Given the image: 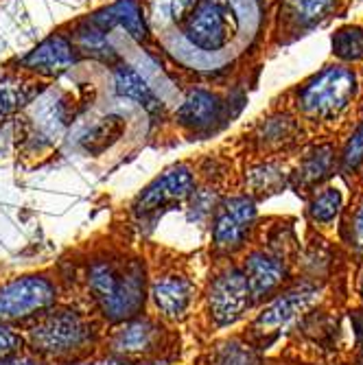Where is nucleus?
I'll return each instance as SVG.
<instances>
[{
	"label": "nucleus",
	"mask_w": 363,
	"mask_h": 365,
	"mask_svg": "<svg viewBox=\"0 0 363 365\" xmlns=\"http://www.w3.org/2000/svg\"><path fill=\"white\" fill-rule=\"evenodd\" d=\"M61 287L75 289L79 307L88 309L108 328L147 311V256L131 243L108 237L88 243L68 260Z\"/></svg>",
	"instance_id": "1"
},
{
	"label": "nucleus",
	"mask_w": 363,
	"mask_h": 365,
	"mask_svg": "<svg viewBox=\"0 0 363 365\" xmlns=\"http://www.w3.org/2000/svg\"><path fill=\"white\" fill-rule=\"evenodd\" d=\"M18 330L24 350L42 365H83L101 356L108 326L79 304H55Z\"/></svg>",
	"instance_id": "2"
},
{
	"label": "nucleus",
	"mask_w": 363,
	"mask_h": 365,
	"mask_svg": "<svg viewBox=\"0 0 363 365\" xmlns=\"http://www.w3.org/2000/svg\"><path fill=\"white\" fill-rule=\"evenodd\" d=\"M180 354L182 337L175 324L145 311L108 328L98 361L112 365H173Z\"/></svg>",
	"instance_id": "3"
},
{
	"label": "nucleus",
	"mask_w": 363,
	"mask_h": 365,
	"mask_svg": "<svg viewBox=\"0 0 363 365\" xmlns=\"http://www.w3.org/2000/svg\"><path fill=\"white\" fill-rule=\"evenodd\" d=\"M145 256L149 269L147 300L155 315L175 326L186 322L193 315L197 293H200L195 254L151 245V252Z\"/></svg>",
	"instance_id": "4"
},
{
	"label": "nucleus",
	"mask_w": 363,
	"mask_h": 365,
	"mask_svg": "<svg viewBox=\"0 0 363 365\" xmlns=\"http://www.w3.org/2000/svg\"><path fill=\"white\" fill-rule=\"evenodd\" d=\"M195 188V173L188 164H175L167 169L129 204V230H134L138 237H147L164 215L188 202Z\"/></svg>",
	"instance_id": "5"
},
{
	"label": "nucleus",
	"mask_w": 363,
	"mask_h": 365,
	"mask_svg": "<svg viewBox=\"0 0 363 365\" xmlns=\"http://www.w3.org/2000/svg\"><path fill=\"white\" fill-rule=\"evenodd\" d=\"M61 278L57 272H33L0 282V324H22L61 300Z\"/></svg>",
	"instance_id": "6"
},
{
	"label": "nucleus",
	"mask_w": 363,
	"mask_h": 365,
	"mask_svg": "<svg viewBox=\"0 0 363 365\" xmlns=\"http://www.w3.org/2000/svg\"><path fill=\"white\" fill-rule=\"evenodd\" d=\"M252 14L250 0H200L186 22V40L204 53L227 46L232 29Z\"/></svg>",
	"instance_id": "7"
},
{
	"label": "nucleus",
	"mask_w": 363,
	"mask_h": 365,
	"mask_svg": "<svg viewBox=\"0 0 363 365\" xmlns=\"http://www.w3.org/2000/svg\"><path fill=\"white\" fill-rule=\"evenodd\" d=\"M245 274L237 264H225L210 274L204 289V313L213 328H227L245 317L252 307Z\"/></svg>",
	"instance_id": "8"
},
{
	"label": "nucleus",
	"mask_w": 363,
	"mask_h": 365,
	"mask_svg": "<svg viewBox=\"0 0 363 365\" xmlns=\"http://www.w3.org/2000/svg\"><path fill=\"white\" fill-rule=\"evenodd\" d=\"M210 219V247L217 256H232L252 235L256 223V204L250 195L221 197Z\"/></svg>",
	"instance_id": "9"
},
{
	"label": "nucleus",
	"mask_w": 363,
	"mask_h": 365,
	"mask_svg": "<svg viewBox=\"0 0 363 365\" xmlns=\"http://www.w3.org/2000/svg\"><path fill=\"white\" fill-rule=\"evenodd\" d=\"M357 92V79L348 68H326L313 77L298 96V108L311 118L337 116Z\"/></svg>",
	"instance_id": "10"
},
{
	"label": "nucleus",
	"mask_w": 363,
	"mask_h": 365,
	"mask_svg": "<svg viewBox=\"0 0 363 365\" xmlns=\"http://www.w3.org/2000/svg\"><path fill=\"white\" fill-rule=\"evenodd\" d=\"M317 291L319 289L315 284H298L280 293L276 300H272V304L254 319L252 337L262 341L265 337H274L276 333H280L282 326H287L295 315L311 307Z\"/></svg>",
	"instance_id": "11"
},
{
	"label": "nucleus",
	"mask_w": 363,
	"mask_h": 365,
	"mask_svg": "<svg viewBox=\"0 0 363 365\" xmlns=\"http://www.w3.org/2000/svg\"><path fill=\"white\" fill-rule=\"evenodd\" d=\"M243 274L254 302H262L272 297L287 280V260L285 254L274 247H262L247 254L243 262Z\"/></svg>",
	"instance_id": "12"
},
{
	"label": "nucleus",
	"mask_w": 363,
	"mask_h": 365,
	"mask_svg": "<svg viewBox=\"0 0 363 365\" xmlns=\"http://www.w3.org/2000/svg\"><path fill=\"white\" fill-rule=\"evenodd\" d=\"M221 112H223L221 98L208 90L197 88L184 96L182 106L175 112V118L186 129L204 131V129H210L221 118Z\"/></svg>",
	"instance_id": "13"
},
{
	"label": "nucleus",
	"mask_w": 363,
	"mask_h": 365,
	"mask_svg": "<svg viewBox=\"0 0 363 365\" xmlns=\"http://www.w3.org/2000/svg\"><path fill=\"white\" fill-rule=\"evenodd\" d=\"M75 61H77L75 48L63 36L46 38L42 44H38L22 59L24 66H29L31 71H38L42 75H59L63 71H68Z\"/></svg>",
	"instance_id": "14"
},
{
	"label": "nucleus",
	"mask_w": 363,
	"mask_h": 365,
	"mask_svg": "<svg viewBox=\"0 0 363 365\" xmlns=\"http://www.w3.org/2000/svg\"><path fill=\"white\" fill-rule=\"evenodd\" d=\"M90 22L96 29H101L103 33H108L114 26H121L127 31V36L134 38L136 42H145L147 38V22L143 18V9L136 0H116L114 5L94 14Z\"/></svg>",
	"instance_id": "15"
},
{
	"label": "nucleus",
	"mask_w": 363,
	"mask_h": 365,
	"mask_svg": "<svg viewBox=\"0 0 363 365\" xmlns=\"http://www.w3.org/2000/svg\"><path fill=\"white\" fill-rule=\"evenodd\" d=\"M114 86H116V92L121 96L138 103L149 114H162L160 98L155 96L149 81L136 68H131V66H121V68L114 73Z\"/></svg>",
	"instance_id": "16"
},
{
	"label": "nucleus",
	"mask_w": 363,
	"mask_h": 365,
	"mask_svg": "<svg viewBox=\"0 0 363 365\" xmlns=\"http://www.w3.org/2000/svg\"><path fill=\"white\" fill-rule=\"evenodd\" d=\"M335 167V151L331 145L315 147L313 151L307 153L302 164L295 171V188L311 190L317 184H322L328 175L333 173Z\"/></svg>",
	"instance_id": "17"
},
{
	"label": "nucleus",
	"mask_w": 363,
	"mask_h": 365,
	"mask_svg": "<svg viewBox=\"0 0 363 365\" xmlns=\"http://www.w3.org/2000/svg\"><path fill=\"white\" fill-rule=\"evenodd\" d=\"M197 365H262L254 346L239 339H223L210 346Z\"/></svg>",
	"instance_id": "18"
},
{
	"label": "nucleus",
	"mask_w": 363,
	"mask_h": 365,
	"mask_svg": "<svg viewBox=\"0 0 363 365\" xmlns=\"http://www.w3.org/2000/svg\"><path fill=\"white\" fill-rule=\"evenodd\" d=\"M289 173L276 162H262L258 167L250 169L245 175V186L250 190V197H272L280 192L287 186Z\"/></svg>",
	"instance_id": "19"
},
{
	"label": "nucleus",
	"mask_w": 363,
	"mask_h": 365,
	"mask_svg": "<svg viewBox=\"0 0 363 365\" xmlns=\"http://www.w3.org/2000/svg\"><path fill=\"white\" fill-rule=\"evenodd\" d=\"M125 131V120L121 116H106L94 123L79 138V147L90 155H101L108 151Z\"/></svg>",
	"instance_id": "20"
},
{
	"label": "nucleus",
	"mask_w": 363,
	"mask_h": 365,
	"mask_svg": "<svg viewBox=\"0 0 363 365\" xmlns=\"http://www.w3.org/2000/svg\"><path fill=\"white\" fill-rule=\"evenodd\" d=\"M293 136H295V123L289 116H276L258 127L256 140L260 149H278L291 143Z\"/></svg>",
	"instance_id": "21"
},
{
	"label": "nucleus",
	"mask_w": 363,
	"mask_h": 365,
	"mask_svg": "<svg viewBox=\"0 0 363 365\" xmlns=\"http://www.w3.org/2000/svg\"><path fill=\"white\" fill-rule=\"evenodd\" d=\"M333 53L344 61L363 59V29L344 26L333 36Z\"/></svg>",
	"instance_id": "22"
},
{
	"label": "nucleus",
	"mask_w": 363,
	"mask_h": 365,
	"mask_svg": "<svg viewBox=\"0 0 363 365\" xmlns=\"http://www.w3.org/2000/svg\"><path fill=\"white\" fill-rule=\"evenodd\" d=\"M342 208V192L337 188H324L309 204V217L315 223H331Z\"/></svg>",
	"instance_id": "23"
},
{
	"label": "nucleus",
	"mask_w": 363,
	"mask_h": 365,
	"mask_svg": "<svg viewBox=\"0 0 363 365\" xmlns=\"http://www.w3.org/2000/svg\"><path fill=\"white\" fill-rule=\"evenodd\" d=\"M31 90L18 79H0V116H7L29 103Z\"/></svg>",
	"instance_id": "24"
},
{
	"label": "nucleus",
	"mask_w": 363,
	"mask_h": 365,
	"mask_svg": "<svg viewBox=\"0 0 363 365\" xmlns=\"http://www.w3.org/2000/svg\"><path fill=\"white\" fill-rule=\"evenodd\" d=\"M287 5L300 22L311 24L331 9L335 5V0H287Z\"/></svg>",
	"instance_id": "25"
},
{
	"label": "nucleus",
	"mask_w": 363,
	"mask_h": 365,
	"mask_svg": "<svg viewBox=\"0 0 363 365\" xmlns=\"http://www.w3.org/2000/svg\"><path fill=\"white\" fill-rule=\"evenodd\" d=\"M200 0H153V16L158 22L182 20L188 11L195 9Z\"/></svg>",
	"instance_id": "26"
},
{
	"label": "nucleus",
	"mask_w": 363,
	"mask_h": 365,
	"mask_svg": "<svg viewBox=\"0 0 363 365\" xmlns=\"http://www.w3.org/2000/svg\"><path fill=\"white\" fill-rule=\"evenodd\" d=\"M79 42H81V48H86L88 53H92L96 57H103V59H112L114 57L112 46L106 40V33L101 29H96L92 22H90L88 29H81Z\"/></svg>",
	"instance_id": "27"
},
{
	"label": "nucleus",
	"mask_w": 363,
	"mask_h": 365,
	"mask_svg": "<svg viewBox=\"0 0 363 365\" xmlns=\"http://www.w3.org/2000/svg\"><path fill=\"white\" fill-rule=\"evenodd\" d=\"M22 350H24V339L20 335V330L9 324H0V359L18 354Z\"/></svg>",
	"instance_id": "28"
},
{
	"label": "nucleus",
	"mask_w": 363,
	"mask_h": 365,
	"mask_svg": "<svg viewBox=\"0 0 363 365\" xmlns=\"http://www.w3.org/2000/svg\"><path fill=\"white\" fill-rule=\"evenodd\" d=\"M363 164V125L350 136L346 151H344V169L354 171Z\"/></svg>",
	"instance_id": "29"
},
{
	"label": "nucleus",
	"mask_w": 363,
	"mask_h": 365,
	"mask_svg": "<svg viewBox=\"0 0 363 365\" xmlns=\"http://www.w3.org/2000/svg\"><path fill=\"white\" fill-rule=\"evenodd\" d=\"M0 365H42L36 356H31L26 350L18 352V354H11V356H5L0 359Z\"/></svg>",
	"instance_id": "30"
},
{
	"label": "nucleus",
	"mask_w": 363,
	"mask_h": 365,
	"mask_svg": "<svg viewBox=\"0 0 363 365\" xmlns=\"http://www.w3.org/2000/svg\"><path fill=\"white\" fill-rule=\"evenodd\" d=\"M354 243H357L359 250H363V204H361V208H359V212L354 217Z\"/></svg>",
	"instance_id": "31"
},
{
	"label": "nucleus",
	"mask_w": 363,
	"mask_h": 365,
	"mask_svg": "<svg viewBox=\"0 0 363 365\" xmlns=\"http://www.w3.org/2000/svg\"><path fill=\"white\" fill-rule=\"evenodd\" d=\"M361 293H363V278H361Z\"/></svg>",
	"instance_id": "32"
},
{
	"label": "nucleus",
	"mask_w": 363,
	"mask_h": 365,
	"mask_svg": "<svg viewBox=\"0 0 363 365\" xmlns=\"http://www.w3.org/2000/svg\"><path fill=\"white\" fill-rule=\"evenodd\" d=\"M361 365H363V363H361Z\"/></svg>",
	"instance_id": "33"
}]
</instances>
